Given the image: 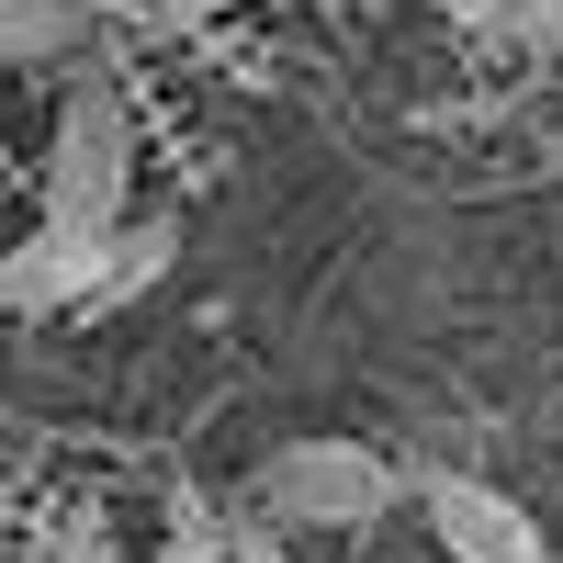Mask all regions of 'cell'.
Masks as SVG:
<instances>
[{"mask_svg":"<svg viewBox=\"0 0 563 563\" xmlns=\"http://www.w3.org/2000/svg\"><path fill=\"white\" fill-rule=\"evenodd\" d=\"M552 563H563V541H552Z\"/></svg>","mask_w":563,"mask_h":563,"instance_id":"8fae6325","label":"cell"},{"mask_svg":"<svg viewBox=\"0 0 563 563\" xmlns=\"http://www.w3.org/2000/svg\"><path fill=\"white\" fill-rule=\"evenodd\" d=\"M496 45H519V57H563V0H507V34Z\"/></svg>","mask_w":563,"mask_h":563,"instance_id":"ba28073f","label":"cell"},{"mask_svg":"<svg viewBox=\"0 0 563 563\" xmlns=\"http://www.w3.org/2000/svg\"><path fill=\"white\" fill-rule=\"evenodd\" d=\"M102 282H113V225H23L12 260H0V305L23 327L34 316H102Z\"/></svg>","mask_w":563,"mask_h":563,"instance_id":"3957f363","label":"cell"},{"mask_svg":"<svg viewBox=\"0 0 563 563\" xmlns=\"http://www.w3.org/2000/svg\"><path fill=\"white\" fill-rule=\"evenodd\" d=\"M238 563H294V541H282L271 507H238Z\"/></svg>","mask_w":563,"mask_h":563,"instance_id":"9c48e42d","label":"cell"},{"mask_svg":"<svg viewBox=\"0 0 563 563\" xmlns=\"http://www.w3.org/2000/svg\"><path fill=\"white\" fill-rule=\"evenodd\" d=\"M451 34H507V0H429Z\"/></svg>","mask_w":563,"mask_h":563,"instance_id":"30bf717a","label":"cell"},{"mask_svg":"<svg viewBox=\"0 0 563 563\" xmlns=\"http://www.w3.org/2000/svg\"><path fill=\"white\" fill-rule=\"evenodd\" d=\"M45 552H57V563H124V541H113V507H102V496H68L57 519H45Z\"/></svg>","mask_w":563,"mask_h":563,"instance_id":"52a82bcc","label":"cell"},{"mask_svg":"<svg viewBox=\"0 0 563 563\" xmlns=\"http://www.w3.org/2000/svg\"><path fill=\"white\" fill-rule=\"evenodd\" d=\"M102 34V0H0V57L12 68H57Z\"/></svg>","mask_w":563,"mask_h":563,"instance_id":"5b68a950","label":"cell"},{"mask_svg":"<svg viewBox=\"0 0 563 563\" xmlns=\"http://www.w3.org/2000/svg\"><path fill=\"white\" fill-rule=\"evenodd\" d=\"M417 519H429V541L451 563H552L541 519L485 474H417Z\"/></svg>","mask_w":563,"mask_h":563,"instance_id":"277c9868","label":"cell"},{"mask_svg":"<svg viewBox=\"0 0 563 563\" xmlns=\"http://www.w3.org/2000/svg\"><path fill=\"white\" fill-rule=\"evenodd\" d=\"M395 496H417V485L372 440H339V429L271 440L249 462V507H271L282 530H372V519H395Z\"/></svg>","mask_w":563,"mask_h":563,"instance_id":"6da1fadb","label":"cell"},{"mask_svg":"<svg viewBox=\"0 0 563 563\" xmlns=\"http://www.w3.org/2000/svg\"><path fill=\"white\" fill-rule=\"evenodd\" d=\"M552 169H563V147H552Z\"/></svg>","mask_w":563,"mask_h":563,"instance_id":"7c38bea8","label":"cell"},{"mask_svg":"<svg viewBox=\"0 0 563 563\" xmlns=\"http://www.w3.org/2000/svg\"><path fill=\"white\" fill-rule=\"evenodd\" d=\"M180 271V203H135L113 225V282H102V316L135 305V294H158V282Z\"/></svg>","mask_w":563,"mask_h":563,"instance_id":"8992f818","label":"cell"},{"mask_svg":"<svg viewBox=\"0 0 563 563\" xmlns=\"http://www.w3.org/2000/svg\"><path fill=\"white\" fill-rule=\"evenodd\" d=\"M34 214L45 225H124L135 214V102L113 79H79L57 102L45 169H34Z\"/></svg>","mask_w":563,"mask_h":563,"instance_id":"7a4b0ae2","label":"cell"}]
</instances>
